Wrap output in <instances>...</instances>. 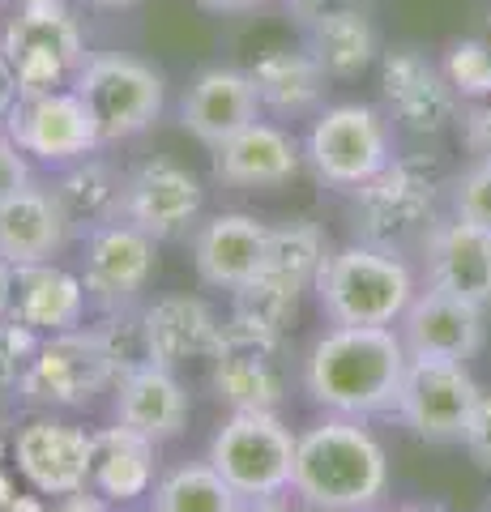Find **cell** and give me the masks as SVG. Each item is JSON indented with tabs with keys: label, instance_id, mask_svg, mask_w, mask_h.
I'll list each match as a JSON object with an SVG mask.
<instances>
[{
	"label": "cell",
	"instance_id": "16",
	"mask_svg": "<svg viewBox=\"0 0 491 512\" xmlns=\"http://www.w3.org/2000/svg\"><path fill=\"white\" fill-rule=\"evenodd\" d=\"M90 453H94V436L73 423H56V419H35L18 431L13 440V457L18 470L39 495H69L90 487Z\"/></svg>",
	"mask_w": 491,
	"mask_h": 512
},
{
	"label": "cell",
	"instance_id": "21",
	"mask_svg": "<svg viewBox=\"0 0 491 512\" xmlns=\"http://www.w3.org/2000/svg\"><path fill=\"white\" fill-rule=\"evenodd\" d=\"M69 239H73V227L56 188L30 184L18 197L0 205V261H9L13 269L52 261Z\"/></svg>",
	"mask_w": 491,
	"mask_h": 512
},
{
	"label": "cell",
	"instance_id": "15",
	"mask_svg": "<svg viewBox=\"0 0 491 512\" xmlns=\"http://www.w3.org/2000/svg\"><path fill=\"white\" fill-rule=\"evenodd\" d=\"M479 303H470L462 295H449L440 286L415 291L410 308L398 320V333L406 342L410 359H457L470 363L487 342V325H483Z\"/></svg>",
	"mask_w": 491,
	"mask_h": 512
},
{
	"label": "cell",
	"instance_id": "35",
	"mask_svg": "<svg viewBox=\"0 0 491 512\" xmlns=\"http://www.w3.org/2000/svg\"><path fill=\"white\" fill-rule=\"evenodd\" d=\"M13 295H18V269L0 261V320L13 316Z\"/></svg>",
	"mask_w": 491,
	"mask_h": 512
},
{
	"label": "cell",
	"instance_id": "10",
	"mask_svg": "<svg viewBox=\"0 0 491 512\" xmlns=\"http://www.w3.org/2000/svg\"><path fill=\"white\" fill-rule=\"evenodd\" d=\"M0 52L9 56L13 73H18L22 94H47L73 86L77 69L86 64V39L69 13L47 0V5L22 9L5 26Z\"/></svg>",
	"mask_w": 491,
	"mask_h": 512
},
{
	"label": "cell",
	"instance_id": "31",
	"mask_svg": "<svg viewBox=\"0 0 491 512\" xmlns=\"http://www.w3.org/2000/svg\"><path fill=\"white\" fill-rule=\"evenodd\" d=\"M30 355H35V346H30V329L18 325V320H13V325L0 320V389H18Z\"/></svg>",
	"mask_w": 491,
	"mask_h": 512
},
{
	"label": "cell",
	"instance_id": "26",
	"mask_svg": "<svg viewBox=\"0 0 491 512\" xmlns=\"http://www.w3.org/2000/svg\"><path fill=\"white\" fill-rule=\"evenodd\" d=\"M60 205H65V218L73 235H90L107 227V222H120V201H124V175H116L103 158H82V163H69V171L52 184Z\"/></svg>",
	"mask_w": 491,
	"mask_h": 512
},
{
	"label": "cell",
	"instance_id": "24",
	"mask_svg": "<svg viewBox=\"0 0 491 512\" xmlns=\"http://www.w3.org/2000/svg\"><path fill=\"white\" fill-rule=\"evenodd\" d=\"M158 470V444L141 436L133 427H103L94 431V453H90V487L107 504H133L150 495Z\"/></svg>",
	"mask_w": 491,
	"mask_h": 512
},
{
	"label": "cell",
	"instance_id": "34",
	"mask_svg": "<svg viewBox=\"0 0 491 512\" xmlns=\"http://www.w3.org/2000/svg\"><path fill=\"white\" fill-rule=\"evenodd\" d=\"M18 99H22V82H18V73H13L9 56L0 52V124L9 120V111L18 107Z\"/></svg>",
	"mask_w": 491,
	"mask_h": 512
},
{
	"label": "cell",
	"instance_id": "32",
	"mask_svg": "<svg viewBox=\"0 0 491 512\" xmlns=\"http://www.w3.org/2000/svg\"><path fill=\"white\" fill-rule=\"evenodd\" d=\"M30 184H35L30 158L22 154V146L9 133H0V205H5L9 197H18V192L30 188Z\"/></svg>",
	"mask_w": 491,
	"mask_h": 512
},
{
	"label": "cell",
	"instance_id": "17",
	"mask_svg": "<svg viewBox=\"0 0 491 512\" xmlns=\"http://www.w3.org/2000/svg\"><path fill=\"white\" fill-rule=\"evenodd\" d=\"M261 94L252 73L244 69H205L193 77L184 103H180V124L193 133L205 150H218L223 141H231L240 128L252 120H261Z\"/></svg>",
	"mask_w": 491,
	"mask_h": 512
},
{
	"label": "cell",
	"instance_id": "13",
	"mask_svg": "<svg viewBox=\"0 0 491 512\" xmlns=\"http://www.w3.org/2000/svg\"><path fill=\"white\" fill-rule=\"evenodd\" d=\"M154 239L137 231L133 222H107V227L86 235V256H82V282L90 303L103 312H129L141 299V291L154 278Z\"/></svg>",
	"mask_w": 491,
	"mask_h": 512
},
{
	"label": "cell",
	"instance_id": "1",
	"mask_svg": "<svg viewBox=\"0 0 491 512\" xmlns=\"http://www.w3.org/2000/svg\"><path fill=\"white\" fill-rule=\"evenodd\" d=\"M406 342L393 325H329L304 359V389L325 414H393L406 380Z\"/></svg>",
	"mask_w": 491,
	"mask_h": 512
},
{
	"label": "cell",
	"instance_id": "30",
	"mask_svg": "<svg viewBox=\"0 0 491 512\" xmlns=\"http://www.w3.org/2000/svg\"><path fill=\"white\" fill-rule=\"evenodd\" d=\"M453 214L462 222H474V227L491 231V154L457 175V184H453Z\"/></svg>",
	"mask_w": 491,
	"mask_h": 512
},
{
	"label": "cell",
	"instance_id": "2",
	"mask_svg": "<svg viewBox=\"0 0 491 512\" xmlns=\"http://www.w3.org/2000/svg\"><path fill=\"white\" fill-rule=\"evenodd\" d=\"M291 491L308 512H372L389 491L385 444L363 419L329 414L295 444Z\"/></svg>",
	"mask_w": 491,
	"mask_h": 512
},
{
	"label": "cell",
	"instance_id": "5",
	"mask_svg": "<svg viewBox=\"0 0 491 512\" xmlns=\"http://www.w3.org/2000/svg\"><path fill=\"white\" fill-rule=\"evenodd\" d=\"M325 256H329V244L316 222L295 218V222H282V227H269L265 265H261V274L235 295V320L282 333V325L295 316L304 291H316Z\"/></svg>",
	"mask_w": 491,
	"mask_h": 512
},
{
	"label": "cell",
	"instance_id": "28",
	"mask_svg": "<svg viewBox=\"0 0 491 512\" xmlns=\"http://www.w3.org/2000/svg\"><path fill=\"white\" fill-rule=\"evenodd\" d=\"M325 69L316 64L312 52H278L261 60L252 69V82H257L261 94V107H274V111H308L321 103V90H325Z\"/></svg>",
	"mask_w": 491,
	"mask_h": 512
},
{
	"label": "cell",
	"instance_id": "6",
	"mask_svg": "<svg viewBox=\"0 0 491 512\" xmlns=\"http://www.w3.org/2000/svg\"><path fill=\"white\" fill-rule=\"evenodd\" d=\"M299 436L274 410H231V419L214 431L205 461L244 495V500H274L291 491Z\"/></svg>",
	"mask_w": 491,
	"mask_h": 512
},
{
	"label": "cell",
	"instance_id": "12",
	"mask_svg": "<svg viewBox=\"0 0 491 512\" xmlns=\"http://www.w3.org/2000/svg\"><path fill=\"white\" fill-rule=\"evenodd\" d=\"M214 393L231 410H274L287 393L282 376V333L235 320L223 325V342L214 350Z\"/></svg>",
	"mask_w": 491,
	"mask_h": 512
},
{
	"label": "cell",
	"instance_id": "40",
	"mask_svg": "<svg viewBox=\"0 0 491 512\" xmlns=\"http://www.w3.org/2000/svg\"><path fill=\"white\" fill-rule=\"evenodd\" d=\"M487 512H491V504H487Z\"/></svg>",
	"mask_w": 491,
	"mask_h": 512
},
{
	"label": "cell",
	"instance_id": "36",
	"mask_svg": "<svg viewBox=\"0 0 491 512\" xmlns=\"http://www.w3.org/2000/svg\"><path fill=\"white\" fill-rule=\"evenodd\" d=\"M201 5L214 9V13H252V9L269 5V0H201Z\"/></svg>",
	"mask_w": 491,
	"mask_h": 512
},
{
	"label": "cell",
	"instance_id": "4",
	"mask_svg": "<svg viewBox=\"0 0 491 512\" xmlns=\"http://www.w3.org/2000/svg\"><path fill=\"white\" fill-rule=\"evenodd\" d=\"M120 359L103 329H69L52 333L35 346L26 372L18 380V397L43 410H77L90 406L103 389H116Z\"/></svg>",
	"mask_w": 491,
	"mask_h": 512
},
{
	"label": "cell",
	"instance_id": "18",
	"mask_svg": "<svg viewBox=\"0 0 491 512\" xmlns=\"http://www.w3.org/2000/svg\"><path fill=\"white\" fill-rule=\"evenodd\" d=\"M269 248V222L252 214H218L193 235V265L210 291L240 295L261 274Z\"/></svg>",
	"mask_w": 491,
	"mask_h": 512
},
{
	"label": "cell",
	"instance_id": "29",
	"mask_svg": "<svg viewBox=\"0 0 491 512\" xmlns=\"http://www.w3.org/2000/svg\"><path fill=\"white\" fill-rule=\"evenodd\" d=\"M372 52L376 30L363 18V9L325 13V18L312 22V56L329 77H355L359 69H368Z\"/></svg>",
	"mask_w": 491,
	"mask_h": 512
},
{
	"label": "cell",
	"instance_id": "23",
	"mask_svg": "<svg viewBox=\"0 0 491 512\" xmlns=\"http://www.w3.org/2000/svg\"><path fill=\"white\" fill-rule=\"evenodd\" d=\"M427 278L449 295L491 308V231L474 222H440L427 235Z\"/></svg>",
	"mask_w": 491,
	"mask_h": 512
},
{
	"label": "cell",
	"instance_id": "19",
	"mask_svg": "<svg viewBox=\"0 0 491 512\" xmlns=\"http://www.w3.org/2000/svg\"><path fill=\"white\" fill-rule=\"evenodd\" d=\"M218 342H223V325L210 312V303L193 295H167L154 308L141 312V346H146V363L171 367L193 359H214Z\"/></svg>",
	"mask_w": 491,
	"mask_h": 512
},
{
	"label": "cell",
	"instance_id": "33",
	"mask_svg": "<svg viewBox=\"0 0 491 512\" xmlns=\"http://www.w3.org/2000/svg\"><path fill=\"white\" fill-rule=\"evenodd\" d=\"M462 444H466V453H470L474 466L491 474V393L479 397V410H474L470 431H466Z\"/></svg>",
	"mask_w": 491,
	"mask_h": 512
},
{
	"label": "cell",
	"instance_id": "20",
	"mask_svg": "<svg viewBox=\"0 0 491 512\" xmlns=\"http://www.w3.org/2000/svg\"><path fill=\"white\" fill-rule=\"evenodd\" d=\"M188 414H193V402L171 367L137 363L116 380V423L141 431L154 444L176 440L188 427Z\"/></svg>",
	"mask_w": 491,
	"mask_h": 512
},
{
	"label": "cell",
	"instance_id": "22",
	"mask_svg": "<svg viewBox=\"0 0 491 512\" xmlns=\"http://www.w3.org/2000/svg\"><path fill=\"white\" fill-rule=\"evenodd\" d=\"M299 167L304 154L295 137L269 120H252L214 150V175L231 188H282L295 180Z\"/></svg>",
	"mask_w": 491,
	"mask_h": 512
},
{
	"label": "cell",
	"instance_id": "39",
	"mask_svg": "<svg viewBox=\"0 0 491 512\" xmlns=\"http://www.w3.org/2000/svg\"><path fill=\"white\" fill-rule=\"evenodd\" d=\"M389 512H445V508H419V504H410V508H389Z\"/></svg>",
	"mask_w": 491,
	"mask_h": 512
},
{
	"label": "cell",
	"instance_id": "38",
	"mask_svg": "<svg viewBox=\"0 0 491 512\" xmlns=\"http://www.w3.org/2000/svg\"><path fill=\"white\" fill-rule=\"evenodd\" d=\"M86 5H99V9H129L137 0H86Z\"/></svg>",
	"mask_w": 491,
	"mask_h": 512
},
{
	"label": "cell",
	"instance_id": "37",
	"mask_svg": "<svg viewBox=\"0 0 491 512\" xmlns=\"http://www.w3.org/2000/svg\"><path fill=\"white\" fill-rule=\"evenodd\" d=\"M248 512H295L287 500H282V495H274V500H252L248 504Z\"/></svg>",
	"mask_w": 491,
	"mask_h": 512
},
{
	"label": "cell",
	"instance_id": "27",
	"mask_svg": "<svg viewBox=\"0 0 491 512\" xmlns=\"http://www.w3.org/2000/svg\"><path fill=\"white\" fill-rule=\"evenodd\" d=\"M150 500V512H248V500L210 461H184V466L163 474Z\"/></svg>",
	"mask_w": 491,
	"mask_h": 512
},
{
	"label": "cell",
	"instance_id": "3",
	"mask_svg": "<svg viewBox=\"0 0 491 512\" xmlns=\"http://www.w3.org/2000/svg\"><path fill=\"white\" fill-rule=\"evenodd\" d=\"M415 299V274L385 244L334 248L316 278V303L329 325H398Z\"/></svg>",
	"mask_w": 491,
	"mask_h": 512
},
{
	"label": "cell",
	"instance_id": "25",
	"mask_svg": "<svg viewBox=\"0 0 491 512\" xmlns=\"http://www.w3.org/2000/svg\"><path fill=\"white\" fill-rule=\"evenodd\" d=\"M86 282L52 261L18 269V295H13V320L30 333H69L82 329L86 316Z\"/></svg>",
	"mask_w": 491,
	"mask_h": 512
},
{
	"label": "cell",
	"instance_id": "7",
	"mask_svg": "<svg viewBox=\"0 0 491 512\" xmlns=\"http://www.w3.org/2000/svg\"><path fill=\"white\" fill-rule=\"evenodd\" d=\"M304 158L329 188H368L393 167L389 120L372 103H334L312 120Z\"/></svg>",
	"mask_w": 491,
	"mask_h": 512
},
{
	"label": "cell",
	"instance_id": "11",
	"mask_svg": "<svg viewBox=\"0 0 491 512\" xmlns=\"http://www.w3.org/2000/svg\"><path fill=\"white\" fill-rule=\"evenodd\" d=\"M5 124L26 158L56 163V167L82 163V158L99 154L103 146L99 124H94L86 99L73 86L47 90V94H22Z\"/></svg>",
	"mask_w": 491,
	"mask_h": 512
},
{
	"label": "cell",
	"instance_id": "9",
	"mask_svg": "<svg viewBox=\"0 0 491 512\" xmlns=\"http://www.w3.org/2000/svg\"><path fill=\"white\" fill-rule=\"evenodd\" d=\"M479 397H483V384L474 380L470 363L410 359L393 414L410 427V436H419L427 444H462L474 410H479Z\"/></svg>",
	"mask_w": 491,
	"mask_h": 512
},
{
	"label": "cell",
	"instance_id": "14",
	"mask_svg": "<svg viewBox=\"0 0 491 512\" xmlns=\"http://www.w3.org/2000/svg\"><path fill=\"white\" fill-rule=\"evenodd\" d=\"M205 205V188L188 167L171 163V158H150V163L133 167L124 175V201L120 218L146 231L154 244L176 239L197 222Z\"/></svg>",
	"mask_w": 491,
	"mask_h": 512
},
{
	"label": "cell",
	"instance_id": "8",
	"mask_svg": "<svg viewBox=\"0 0 491 512\" xmlns=\"http://www.w3.org/2000/svg\"><path fill=\"white\" fill-rule=\"evenodd\" d=\"M73 90L86 99L94 124L107 141H129L163 116L167 86L154 64L124 56V52H99L86 56V64L73 77Z\"/></svg>",
	"mask_w": 491,
	"mask_h": 512
}]
</instances>
